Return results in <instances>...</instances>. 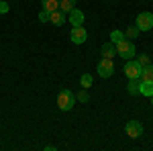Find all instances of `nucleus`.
Listing matches in <instances>:
<instances>
[{"label":"nucleus","mask_w":153,"mask_h":151,"mask_svg":"<svg viewBox=\"0 0 153 151\" xmlns=\"http://www.w3.org/2000/svg\"><path fill=\"white\" fill-rule=\"evenodd\" d=\"M74 104H76V96L70 92V90H59L57 94V106L61 108V110H71L74 108Z\"/></svg>","instance_id":"nucleus-1"},{"label":"nucleus","mask_w":153,"mask_h":151,"mask_svg":"<svg viewBox=\"0 0 153 151\" xmlns=\"http://www.w3.org/2000/svg\"><path fill=\"white\" fill-rule=\"evenodd\" d=\"M117 55H120L123 59H133L135 57V45L129 39H123L120 43H117Z\"/></svg>","instance_id":"nucleus-2"},{"label":"nucleus","mask_w":153,"mask_h":151,"mask_svg":"<svg viewBox=\"0 0 153 151\" xmlns=\"http://www.w3.org/2000/svg\"><path fill=\"white\" fill-rule=\"evenodd\" d=\"M96 70H98V76H100V78H110L112 71H114V63H112V59L102 57L100 61H98Z\"/></svg>","instance_id":"nucleus-3"},{"label":"nucleus","mask_w":153,"mask_h":151,"mask_svg":"<svg viewBox=\"0 0 153 151\" xmlns=\"http://www.w3.org/2000/svg\"><path fill=\"white\" fill-rule=\"evenodd\" d=\"M135 25H137L139 31H151L153 29V14L151 12H141V14L137 16Z\"/></svg>","instance_id":"nucleus-4"},{"label":"nucleus","mask_w":153,"mask_h":151,"mask_svg":"<svg viewBox=\"0 0 153 151\" xmlns=\"http://www.w3.org/2000/svg\"><path fill=\"white\" fill-rule=\"evenodd\" d=\"M141 65H139V61L137 59H127V63H125V74H127V78L133 80V78H139L141 76Z\"/></svg>","instance_id":"nucleus-5"},{"label":"nucleus","mask_w":153,"mask_h":151,"mask_svg":"<svg viewBox=\"0 0 153 151\" xmlns=\"http://www.w3.org/2000/svg\"><path fill=\"white\" fill-rule=\"evenodd\" d=\"M125 131H127V135H129L131 139H139L143 135V125L139 121H129L127 127H125Z\"/></svg>","instance_id":"nucleus-6"},{"label":"nucleus","mask_w":153,"mask_h":151,"mask_svg":"<svg viewBox=\"0 0 153 151\" xmlns=\"http://www.w3.org/2000/svg\"><path fill=\"white\" fill-rule=\"evenodd\" d=\"M70 39L74 41V43H76V45H82L84 41L88 39V33H86V29H84L82 25H80V27H71Z\"/></svg>","instance_id":"nucleus-7"},{"label":"nucleus","mask_w":153,"mask_h":151,"mask_svg":"<svg viewBox=\"0 0 153 151\" xmlns=\"http://www.w3.org/2000/svg\"><path fill=\"white\" fill-rule=\"evenodd\" d=\"M49 23L51 25H55V27H61V25L65 23V12L63 10H53V12H49Z\"/></svg>","instance_id":"nucleus-8"},{"label":"nucleus","mask_w":153,"mask_h":151,"mask_svg":"<svg viewBox=\"0 0 153 151\" xmlns=\"http://www.w3.org/2000/svg\"><path fill=\"white\" fill-rule=\"evenodd\" d=\"M68 23H71V27H80L84 23V12L80 8H74L70 10V19H68Z\"/></svg>","instance_id":"nucleus-9"},{"label":"nucleus","mask_w":153,"mask_h":151,"mask_svg":"<svg viewBox=\"0 0 153 151\" xmlns=\"http://www.w3.org/2000/svg\"><path fill=\"white\" fill-rule=\"evenodd\" d=\"M114 53H117V45L110 41V43H104V45L100 47V55L102 57H108V59H112L114 57Z\"/></svg>","instance_id":"nucleus-10"},{"label":"nucleus","mask_w":153,"mask_h":151,"mask_svg":"<svg viewBox=\"0 0 153 151\" xmlns=\"http://www.w3.org/2000/svg\"><path fill=\"white\" fill-rule=\"evenodd\" d=\"M139 78H141V82H153V65L151 63L145 65L141 70V76H139Z\"/></svg>","instance_id":"nucleus-11"},{"label":"nucleus","mask_w":153,"mask_h":151,"mask_svg":"<svg viewBox=\"0 0 153 151\" xmlns=\"http://www.w3.org/2000/svg\"><path fill=\"white\" fill-rule=\"evenodd\" d=\"M139 94H143V96H153V82H141L139 84Z\"/></svg>","instance_id":"nucleus-12"},{"label":"nucleus","mask_w":153,"mask_h":151,"mask_svg":"<svg viewBox=\"0 0 153 151\" xmlns=\"http://www.w3.org/2000/svg\"><path fill=\"white\" fill-rule=\"evenodd\" d=\"M76 8V0H59V10L70 12Z\"/></svg>","instance_id":"nucleus-13"},{"label":"nucleus","mask_w":153,"mask_h":151,"mask_svg":"<svg viewBox=\"0 0 153 151\" xmlns=\"http://www.w3.org/2000/svg\"><path fill=\"white\" fill-rule=\"evenodd\" d=\"M139 78H133V80H129V84H127V90H129V94H139Z\"/></svg>","instance_id":"nucleus-14"},{"label":"nucleus","mask_w":153,"mask_h":151,"mask_svg":"<svg viewBox=\"0 0 153 151\" xmlns=\"http://www.w3.org/2000/svg\"><path fill=\"white\" fill-rule=\"evenodd\" d=\"M41 2H43V8L47 12H53L59 8V0H41Z\"/></svg>","instance_id":"nucleus-15"},{"label":"nucleus","mask_w":153,"mask_h":151,"mask_svg":"<svg viewBox=\"0 0 153 151\" xmlns=\"http://www.w3.org/2000/svg\"><path fill=\"white\" fill-rule=\"evenodd\" d=\"M123 39H127V37H125V33H123V31H112V33H110V41H112V43H114V45H117V43H120V41H123Z\"/></svg>","instance_id":"nucleus-16"},{"label":"nucleus","mask_w":153,"mask_h":151,"mask_svg":"<svg viewBox=\"0 0 153 151\" xmlns=\"http://www.w3.org/2000/svg\"><path fill=\"white\" fill-rule=\"evenodd\" d=\"M139 33H141V31L137 29V25H133V27H129V29L125 31V37H127V39H135Z\"/></svg>","instance_id":"nucleus-17"},{"label":"nucleus","mask_w":153,"mask_h":151,"mask_svg":"<svg viewBox=\"0 0 153 151\" xmlns=\"http://www.w3.org/2000/svg\"><path fill=\"white\" fill-rule=\"evenodd\" d=\"M92 76H90V74H84L82 76V80H80V84H82V88H90V86H92Z\"/></svg>","instance_id":"nucleus-18"},{"label":"nucleus","mask_w":153,"mask_h":151,"mask_svg":"<svg viewBox=\"0 0 153 151\" xmlns=\"http://www.w3.org/2000/svg\"><path fill=\"white\" fill-rule=\"evenodd\" d=\"M76 100H80V102H88V100H90V96H88V92H86V88H82L80 92L76 94Z\"/></svg>","instance_id":"nucleus-19"},{"label":"nucleus","mask_w":153,"mask_h":151,"mask_svg":"<svg viewBox=\"0 0 153 151\" xmlns=\"http://www.w3.org/2000/svg\"><path fill=\"white\" fill-rule=\"evenodd\" d=\"M39 21H41V23H49V12L45 10V8L39 12Z\"/></svg>","instance_id":"nucleus-20"},{"label":"nucleus","mask_w":153,"mask_h":151,"mask_svg":"<svg viewBox=\"0 0 153 151\" xmlns=\"http://www.w3.org/2000/svg\"><path fill=\"white\" fill-rule=\"evenodd\" d=\"M137 61H139V65H141V68H145V65H149V55L145 53V55H141Z\"/></svg>","instance_id":"nucleus-21"},{"label":"nucleus","mask_w":153,"mask_h":151,"mask_svg":"<svg viewBox=\"0 0 153 151\" xmlns=\"http://www.w3.org/2000/svg\"><path fill=\"white\" fill-rule=\"evenodd\" d=\"M0 12H8V4L6 2H0Z\"/></svg>","instance_id":"nucleus-22"},{"label":"nucleus","mask_w":153,"mask_h":151,"mask_svg":"<svg viewBox=\"0 0 153 151\" xmlns=\"http://www.w3.org/2000/svg\"><path fill=\"white\" fill-rule=\"evenodd\" d=\"M151 98H153V96H151Z\"/></svg>","instance_id":"nucleus-23"}]
</instances>
